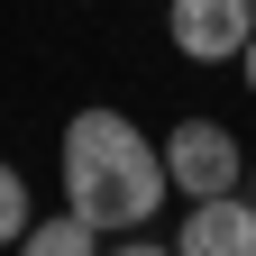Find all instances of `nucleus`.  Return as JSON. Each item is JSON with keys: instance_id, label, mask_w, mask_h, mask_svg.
I'll return each instance as SVG.
<instances>
[{"instance_id": "6", "label": "nucleus", "mask_w": 256, "mask_h": 256, "mask_svg": "<svg viewBox=\"0 0 256 256\" xmlns=\"http://www.w3.org/2000/svg\"><path fill=\"white\" fill-rule=\"evenodd\" d=\"M28 220H37V210H28V174H18V165H0V247H18Z\"/></svg>"}, {"instance_id": "4", "label": "nucleus", "mask_w": 256, "mask_h": 256, "mask_svg": "<svg viewBox=\"0 0 256 256\" xmlns=\"http://www.w3.org/2000/svg\"><path fill=\"white\" fill-rule=\"evenodd\" d=\"M174 256H256V202H247V192H210V202H192Z\"/></svg>"}, {"instance_id": "7", "label": "nucleus", "mask_w": 256, "mask_h": 256, "mask_svg": "<svg viewBox=\"0 0 256 256\" xmlns=\"http://www.w3.org/2000/svg\"><path fill=\"white\" fill-rule=\"evenodd\" d=\"M101 256H174V247H156V238H138V229H128V238H101Z\"/></svg>"}, {"instance_id": "3", "label": "nucleus", "mask_w": 256, "mask_h": 256, "mask_svg": "<svg viewBox=\"0 0 256 256\" xmlns=\"http://www.w3.org/2000/svg\"><path fill=\"white\" fill-rule=\"evenodd\" d=\"M165 37L183 64H238L256 37V0H165Z\"/></svg>"}, {"instance_id": "5", "label": "nucleus", "mask_w": 256, "mask_h": 256, "mask_svg": "<svg viewBox=\"0 0 256 256\" xmlns=\"http://www.w3.org/2000/svg\"><path fill=\"white\" fill-rule=\"evenodd\" d=\"M10 256H101V229L82 210H55V220H28Z\"/></svg>"}, {"instance_id": "1", "label": "nucleus", "mask_w": 256, "mask_h": 256, "mask_svg": "<svg viewBox=\"0 0 256 256\" xmlns=\"http://www.w3.org/2000/svg\"><path fill=\"white\" fill-rule=\"evenodd\" d=\"M55 165H64V210H82L101 238L146 229L156 202L174 192L165 183V146H146V128L128 119V110H74Z\"/></svg>"}, {"instance_id": "2", "label": "nucleus", "mask_w": 256, "mask_h": 256, "mask_svg": "<svg viewBox=\"0 0 256 256\" xmlns=\"http://www.w3.org/2000/svg\"><path fill=\"white\" fill-rule=\"evenodd\" d=\"M165 183L183 192V202H210V192H238L247 183V146L229 138L220 119H183L165 138Z\"/></svg>"}, {"instance_id": "8", "label": "nucleus", "mask_w": 256, "mask_h": 256, "mask_svg": "<svg viewBox=\"0 0 256 256\" xmlns=\"http://www.w3.org/2000/svg\"><path fill=\"white\" fill-rule=\"evenodd\" d=\"M238 74H247V92H256V37H247V46H238Z\"/></svg>"}, {"instance_id": "9", "label": "nucleus", "mask_w": 256, "mask_h": 256, "mask_svg": "<svg viewBox=\"0 0 256 256\" xmlns=\"http://www.w3.org/2000/svg\"><path fill=\"white\" fill-rule=\"evenodd\" d=\"M247 202H256V156H247Z\"/></svg>"}]
</instances>
